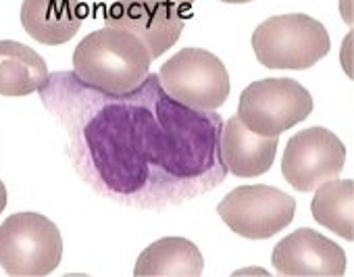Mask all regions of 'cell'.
<instances>
[{
    "instance_id": "18",
    "label": "cell",
    "mask_w": 354,
    "mask_h": 277,
    "mask_svg": "<svg viewBox=\"0 0 354 277\" xmlns=\"http://www.w3.org/2000/svg\"><path fill=\"white\" fill-rule=\"evenodd\" d=\"M223 3H250V0H223Z\"/></svg>"
},
{
    "instance_id": "1",
    "label": "cell",
    "mask_w": 354,
    "mask_h": 277,
    "mask_svg": "<svg viewBox=\"0 0 354 277\" xmlns=\"http://www.w3.org/2000/svg\"><path fill=\"white\" fill-rule=\"evenodd\" d=\"M152 57L146 44L131 32L104 28L88 34L73 52L75 75L102 92L125 94L148 75Z\"/></svg>"
},
{
    "instance_id": "12",
    "label": "cell",
    "mask_w": 354,
    "mask_h": 277,
    "mask_svg": "<svg viewBox=\"0 0 354 277\" xmlns=\"http://www.w3.org/2000/svg\"><path fill=\"white\" fill-rule=\"evenodd\" d=\"M205 269V258L198 246L186 238H160L146 246L136 260L133 275L138 277H194Z\"/></svg>"
},
{
    "instance_id": "6",
    "label": "cell",
    "mask_w": 354,
    "mask_h": 277,
    "mask_svg": "<svg viewBox=\"0 0 354 277\" xmlns=\"http://www.w3.org/2000/svg\"><path fill=\"white\" fill-rule=\"evenodd\" d=\"M217 213L238 236L265 240L290 225L296 200L273 186H240L219 202Z\"/></svg>"
},
{
    "instance_id": "15",
    "label": "cell",
    "mask_w": 354,
    "mask_h": 277,
    "mask_svg": "<svg viewBox=\"0 0 354 277\" xmlns=\"http://www.w3.org/2000/svg\"><path fill=\"white\" fill-rule=\"evenodd\" d=\"M5 207H7V188H5L3 180H0V213L5 211Z\"/></svg>"
},
{
    "instance_id": "17",
    "label": "cell",
    "mask_w": 354,
    "mask_h": 277,
    "mask_svg": "<svg viewBox=\"0 0 354 277\" xmlns=\"http://www.w3.org/2000/svg\"><path fill=\"white\" fill-rule=\"evenodd\" d=\"M171 3H175V5H190L192 0H171Z\"/></svg>"
},
{
    "instance_id": "5",
    "label": "cell",
    "mask_w": 354,
    "mask_h": 277,
    "mask_svg": "<svg viewBox=\"0 0 354 277\" xmlns=\"http://www.w3.org/2000/svg\"><path fill=\"white\" fill-rule=\"evenodd\" d=\"M315 108L310 92L292 77L252 82L240 96L238 117L254 133L279 137L281 131L304 121Z\"/></svg>"
},
{
    "instance_id": "4",
    "label": "cell",
    "mask_w": 354,
    "mask_h": 277,
    "mask_svg": "<svg viewBox=\"0 0 354 277\" xmlns=\"http://www.w3.org/2000/svg\"><path fill=\"white\" fill-rule=\"evenodd\" d=\"M158 82L165 92L188 108H219L232 90L230 73L221 59L205 48H184L162 63Z\"/></svg>"
},
{
    "instance_id": "16",
    "label": "cell",
    "mask_w": 354,
    "mask_h": 277,
    "mask_svg": "<svg viewBox=\"0 0 354 277\" xmlns=\"http://www.w3.org/2000/svg\"><path fill=\"white\" fill-rule=\"evenodd\" d=\"M238 273H261V275H267L265 269H259V271H252V269H244V271H238Z\"/></svg>"
},
{
    "instance_id": "13",
    "label": "cell",
    "mask_w": 354,
    "mask_h": 277,
    "mask_svg": "<svg viewBox=\"0 0 354 277\" xmlns=\"http://www.w3.org/2000/svg\"><path fill=\"white\" fill-rule=\"evenodd\" d=\"M46 61L30 46L0 40V96H28L48 84Z\"/></svg>"
},
{
    "instance_id": "8",
    "label": "cell",
    "mask_w": 354,
    "mask_h": 277,
    "mask_svg": "<svg viewBox=\"0 0 354 277\" xmlns=\"http://www.w3.org/2000/svg\"><path fill=\"white\" fill-rule=\"evenodd\" d=\"M106 28L136 34L156 59L184 32V15L171 0H115L104 15Z\"/></svg>"
},
{
    "instance_id": "3",
    "label": "cell",
    "mask_w": 354,
    "mask_h": 277,
    "mask_svg": "<svg viewBox=\"0 0 354 277\" xmlns=\"http://www.w3.org/2000/svg\"><path fill=\"white\" fill-rule=\"evenodd\" d=\"M61 256L63 236L48 217L26 211L0 225V267L9 275H48L59 267Z\"/></svg>"
},
{
    "instance_id": "11",
    "label": "cell",
    "mask_w": 354,
    "mask_h": 277,
    "mask_svg": "<svg viewBox=\"0 0 354 277\" xmlns=\"http://www.w3.org/2000/svg\"><path fill=\"white\" fill-rule=\"evenodd\" d=\"M21 23L42 44H65L82 28L77 0H24Z\"/></svg>"
},
{
    "instance_id": "14",
    "label": "cell",
    "mask_w": 354,
    "mask_h": 277,
    "mask_svg": "<svg viewBox=\"0 0 354 277\" xmlns=\"http://www.w3.org/2000/svg\"><path fill=\"white\" fill-rule=\"evenodd\" d=\"M313 217L337 236L354 238V182L327 180L317 186L313 196Z\"/></svg>"
},
{
    "instance_id": "10",
    "label": "cell",
    "mask_w": 354,
    "mask_h": 277,
    "mask_svg": "<svg viewBox=\"0 0 354 277\" xmlns=\"http://www.w3.org/2000/svg\"><path fill=\"white\" fill-rule=\"evenodd\" d=\"M277 155V137L250 131L238 115L230 117L221 133V161L238 178H257L271 169Z\"/></svg>"
},
{
    "instance_id": "9",
    "label": "cell",
    "mask_w": 354,
    "mask_h": 277,
    "mask_svg": "<svg viewBox=\"0 0 354 277\" xmlns=\"http://www.w3.org/2000/svg\"><path fill=\"white\" fill-rule=\"evenodd\" d=\"M273 267L292 277H337L346 271V252L323 233L300 227L275 244Z\"/></svg>"
},
{
    "instance_id": "2",
    "label": "cell",
    "mask_w": 354,
    "mask_h": 277,
    "mask_svg": "<svg viewBox=\"0 0 354 277\" xmlns=\"http://www.w3.org/2000/svg\"><path fill=\"white\" fill-rule=\"evenodd\" d=\"M257 59L269 69H308L329 48V32L304 13H286L265 19L252 34Z\"/></svg>"
},
{
    "instance_id": "7",
    "label": "cell",
    "mask_w": 354,
    "mask_h": 277,
    "mask_svg": "<svg viewBox=\"0 0 354 277\" xmlns=\"http://www.w3.org/2000/svg\"><path fill=\"white\" fill-rule=\"evenodd\" d=\"M346 163V146L339 137L325 127H308L288 140L281 157V173L286 182L310 192L319 184L335 178Z\"/></svg>"
}]
</instances>
